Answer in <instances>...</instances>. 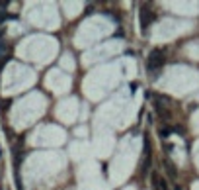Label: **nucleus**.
Segmentation results:
<instances>
[{"label":"nucleus","mask_w":199,"mask_h":190,"mask_svg":"<svg viewBox=\"0 0 199 190\" xmlns=\"http://www.w3.org/2000/svg\"><path fill=\"white\" fill-rule=\"evenodd\" d=\"M10 102H12V100H0V104H2V110H8V108H10Z\"/></svg>","instance_id":"obj_6"},{"label":"nucleus","mask_w":199,"mask_h":190,"mask_svg":"<svg viewBox=\"0 0 199 190\" xmlns=\"http://www.w3.org/2000/svg\"><path fill=\"white\" fill-rule=\"evenodd\" d=\"M4 51H6V43H4V41H0V55H2Z\"/></svg>","instance_id":"obj_8"},{"label":"nucleus","mask_w":199,"mask_h":190,"mask_svg":"<svg viewBox=\"0 0 199 190\" xmlns=\"http://www.w3.org/2000/svg\"><path fill=\"white\" fill-rule=\"evenodd\" d=\"M164 63V49H152L148 53L147 59V69L150 71V75H154L156 71H160V65Z\"/></svg>","instance_id":"obj_1"},{"label":"nucleus","mask_w":199,"mask_h":190,"mask_svg":"<svg viewBox=\"0 0 199 190\" xmlns=\"http://www.w3.org/2000/svg\"><path fill=\"white\" fill-rule=\"evenodd\" d=\"M172 131H174V129H172V128H168V125L160 128V129H158V135H160V139H166L168 135H172Z\"/></svg>","instance_id":"obj_5"},{"label":"nucleus","mask_w":199,"mask_h":190,"mask_svg":"<svg viewBox=\"0 0 199 190\" xmlns=\"http://www.w3.org/2000/svg\"><path fill=\"white\" fill-rule=\"evenodd\" d=\"M164 168H166V172H168L170 178H178V168H176L174 163H170L168 159H164Z\"/></svg>","instance_id":"obj_3"},{"label":"nucleus","mask_w":199,"mask_h":190,"mask_svg":"<svg viewBox=\"0 0 199 190\" xmlns=\"http://www.w3.org/2000/svg\"><path fill=\"white\" fill-rule=\"evenodd\" d=\"M162 106H164V104H160V102H154V110H156V114H158L160 118L164 120V122H168V120H170V114L166 112V110H164Z\"/></svg>","instance_id":"obj_4"},{"label":"nucleus","mask_w":199,"mask_h":190,"mask_svg":"<svg viewBox=\"0 0 199 190\" xmlns=\"http://www.w3.org/2000/svg\"><path fill=\"white\" fill-rule=\"evenodd\" d=\"M164 151H166V153H172V151H174V145H172V143H170V145L164 143Z\"/></svg>","instance_id":"obj_7"},{"label":"nucleus","mask_w":199,"mask_h":190,"mask_svg":"<svg viewBox=\"0 0 199 190\" xmlns=\"http://www.w3.org/2000/svg\"><path fill=\"white\" fill-rule=\"evenodd\" d=\"M139 18H141V28L144 31L150 26V22L154 20V12H150V10H147V8H141L139 10Z\"/></svg>","instance_id":"obj_2"}]
</instances>
